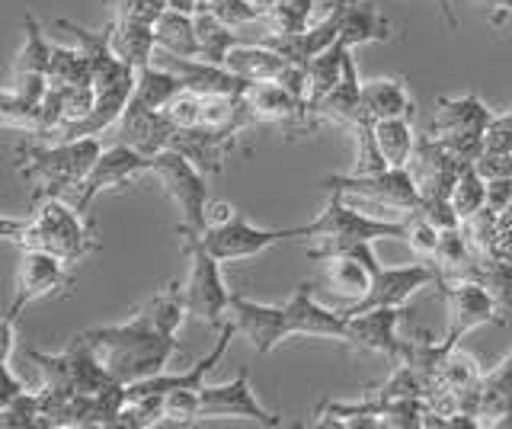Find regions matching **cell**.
I'll use <instances>...</instances> for the list:
<instances>
[{
    "mask_svg": "<svg viewBox=\"0 0 512 429\" xmlns=\"http://www.w3.org/2000/svg\"><path fill=\"white\" fill-rule=\"evenodd\" d=\"M84 337L103 359L109 375L119 385H135L151 375L167 372L170 359L180 353V340L157 321L148 301L128 317L125 324H103L87 327Z\"/></svg>",
    "mask_w": 512,
    "mask_h": 429,
    "instance_id": "6da1fadb",
    "label": "cell"
},
{
    "mask_svg": "<svg viewBox=\"0 0 512 429\" xmlns=\"http://www.w3.org/2000/svg\"><path fill=\"white\" fill-rule=\"evenodd\" d=\"M4 237L23 250H48L58 253L71 266L100 247L96 225L90 212H80L68 199H39L32 202V212L26 218H4Z\"/></svg>",
    "mask_w": 512,
    "mask_h": 429,
    "instance_id": "7a4b0ae2",
    "label": "cell"
},
{
    "mask_svg": "<svg viewBox=\"0 0 512 429\" xmlns=\"http://www.w3.org/2000/svg\"><path fill=\"white\" fill-rule=\"evenodd\" d=\"M103 154V138L74 141H29L16 151V173L32 186V202L39 199H74Z\"/></svg>",
    "mask_w": 512,
    "mask_h": 429,
    "instance_id": "3957f363",
    "label": "cell"
},
{
    "mask_svg": "<svg viewBox=\"0 0 512 429\" xmlns=\"http://www.w3.org/2000/svg\"><path fill=\"white\" fill-rule=\"evenodd\" d=\"M404 234H407V221H384L368 215L356 209V205H349L343 193H330V202L320 209V215L308 221V225H301V237L314 241V247H308V260L314 263L359 244L384 241V237L404 241Z\"/></svg>",
    "mask_w": 512,
    "mask_h": 429,
    "instance_id": "277c9868",
    "label": "cell"
},
{
    "mask_svg": "<svg viewBox=\"0 0 512 429\" xmlns=\"http://www.w3.org/2000/svg\"><path fill=\"white\" fill-rule=\"evenodd\" d=\"M324 189L343 193L349 205L384 221H407L423 202L420 186L407 167H388L378 173H336L324 180Z\"/></svg>",
    "mask_w": 512,
    "mask_h": 429,
    "instance_id": "5b68a950",
    "label": "cell"
},
{
    "mask_svg": "<svg viewBox=\"0 0 512 429\" xmlns=\"http://www.w3.org/2000/svg\"><path fill=\"white\" fill-rule=\"evenodd\" d=\"M151 177L160 183V189L173 199L176 212H180L176 237H202L208 228V209H212V202H208V186H205L208 173H202L183 151L167 148V151L154 154Z\"/></svg>",
    "mask_w": 512,
    "mask_h": 429,
    "instance_id": "8992f818",
    "label": "cell"
},
{
    "mask_svg": "<svg viewBox=\"0 0 512 429\" xmlns=\"http://www.w3.org/2000/svg\"><path fill=\"white\" fill-rule=\"evenodd\" d=\"M32 365L42 375V388L55 391V394H100L112 385H119L116 378L109 375L103 359L96 356V349L84 333L68 343V349L61 353H39V349H29L26 353Z\"/></svg>",
    "mask_w": 512,
    "mask_h": 429,
    "instance_id": "52a82bcc",
    "label": "cell"
},
{
    "mask_svg": "<svg viewBox=\"0 0 512 429\" xmlns=\"http://www.w3.org/2000/svg\"><path fill=\"white\" fill-rule=\"evenodd\" d=\"M180 247L189 257V276L183 282L189 317L221 330L228 324V308L234 298V292L221 279V260L202 244V237H180Z\"/></svg>",
    "mask_w": 512,
    "mask_h": 429,
    "instance_id": "ba28073f",
    "label": "cell"
},
{
    "mask_svg": "<svg viewBox=\"0 0 512 429\" xmlns=\"http://www.w3.org/2000/svg\"><path fill=\"white\" fill-rule=\"evenodd\" d=\"M292 237H301V225L295 228H260L247 221L244 215H231L221 225H208L202 234V244L215 253L221 263H234V260H250L260 257L269 247H276L282 241H292Z\"/></svg>",
    "mask_w": 512,
    "mask_h": 429,
    "instance_id": "9c48e42d",
    "label": "cell"
},
{
    "mask_svg": "<svg viewBox=\"0 0 512 429\" xmlns=\"http://www.w3.org/2000/svg\"><path fill=\"white\" fill-rule=\"evenodd\" d=\"M439 295L445 298L448 308V327H445V346H458L461 337H468L471 330L484 324H503L500 305L487 292V285L474 279H458V282H436Z\"/></svg>",
    "mask_w": 512,
    "mask_h": 429,
    "instance_id": "30bf717a",
    "label": "cell"
},
{
    "mask_svg": "<svg viewBox=\"0 0 512 429\" xmlns=\"http://www.w3.org/2000/svg\"><path fill=\"white\" fill-rule=\"evenodd\" d=\"M71 263L61 260L58 253L48 250H23L20 266H16V282H13V301L4 321H13L20 317V311L29 305V301H39L48 295L68 292L71 289Z\"/></svg>",
    "mask_w": 512,
    "mask_h": 429,
    "instance_id": "8fae6325",
    "label": "cell"
},
{
    "mask_svg": "<svg viewBox=\"0 0 512 429\" xmlns=\"http://www.w3.org/2000/svg\"><path fill=\"white\" fill-rule=\"evenodd\" d=\"M151 161H154V157L112 141L109 148H103L100 161L93 164L90 177L84 180V186L77 189V196L71 199V205H77L80 212H90V205H93L96 196L116 193V189L138 183L141 177H151Z\"/></svg>",
    "mask_w": 512,
    "mask_h": 429,
    "instance_id": "7c38bea8",
    "label": "cell"
},
{
    "mask_svg": "<svg viewBox=\"0 0 512 429\" xmlns=\"http://www.w3.org/2000/svg\"><path fill=\"white\" fill-rule=\"evenodd\" d=\"M439 282V269L432 260H416L407 266H378V273L372 279V289L356 305H346L343 314H362L372 308H404L407 301Z\"/></svg>",
    "mask_w": 512,
    "mask_h": 429,
    "instance_id": "4fadbf2b",
    "label": "cell"
},
{
    "mask_svg": "<svg viewBox=\"0 0 512 429\" xmlns=\"http://www.w3.org/2000/svg\"><path fill=\"white\" fill-rule=\"evenodd\" d=\"M202 420H253L260 426H282L279 413L260 404V397L250 388V369L240 365V372L221 385H202Z\"/></svg>",
    "mask_w": 512,
    "mask_h": 429,
    "instance_id": "5bb4252c",
    "label": "cell"
},
{
    "mask_svg": "<svg viewBox=\"0 0 512 429\" xmlns=\"http://www.w3.org/2000/svg\"><path fill=\"white\" fill-rule=\"evenodd\" d=\"M228 321L244 337L256 356H269L272 349H279L285 340H292V327H288L285 305H263V301H250L244 295L231 298Z\"/></svg>",
    "mask_w": 512,
    "mask_h": 429,
    "instance_id": "9a60e30c",
    "label": "cell"
},
{
    "mask_svg": "<svg viewBox=\"0 0 512 429\" xmlns=\"http://www.w3.org/2000/svg\"><path fill=\"white\" fill-rule=\"evenodd\" d=\"M320 263V282L327 285V292L340 295L346 305H356L372 289V279L378 273V257L372 244H359L352 250L333 253V257L317 260Z\"/></svg>",
    "mask_w": 512,
    "mask_h": 429,
    "instance_id": "2e32d148",
    "label": "cell"
},
{
    "mask_svg": "<svg viewBox=\"0 0 512 429\" xmlns=\"http://www.w3.org/2000/svg\"><path fill=\"white\" fill-rule=\"evenodd\" d=\"M244 103L250 109V116L256 125H288V129H317V119L311 113V106L298 100L295 93H288L276 81H256L247 84Z\"/></svg>",
    "mask_w": 512,
    "mask_h": 429,
    "instance_id": "e0dca14e",
    "label": "cell"
},
{
    "mask_svg": "<svg viewBox=\"0 0 512 429\" xmlns=\"http://www.w3.org/2000/svg\"><path fill=\"white\" fill-rule=\"evenodd\" d=\"M154 65H164L170 68L180 84L199 97H237L244 93L250 81L237 77L228 65H215V61H205V58H180V55H170V52H154Z\"/></svg>",
    "mask_w": 512,
    "mask_h": 429,
    "instance_id": "ac0fdd59",
    "label": "cell"
},
{
    "mask_svg": "<svg viewBox=\"0 0 512 429\" xmlns=\"http://www.w3.org/2000/svg\"><path fill=\"white\" fill-rule=\"evenodd\" d=\"M404 308H372L362 314H349V330H346V343L356 353H378L391 365L404 353V340L397 337V324Z\"/></svg>",
    "mask_w": 512,
    "mask_h": 429,
    "instance_id": "d6986e66",
    "label": "cell"
},
{
    "mask_svg": "<svg viewBox=\"0 0 512 429\" xmlns=\"http://www.w3.org/2000/svg\"><path fill=\"white\" fill-rule=\"evenodd\" d=\"M317 282H301L298 289L288 295L285 311H288V327L292 337H314V340H333L346 343L349 321L343 311H330L314 298Z\"/></svg>",
    "mask_w": 512,
    "mask_h": 429,
    "instance_id": "ffe728a7",
    "label": "cell"
},
{
    "mask_svg": "<svg viewBox=\"0 0 512 429\" xmlns=\"http://www.w3.org/2000/svg\"><path fill=\"white\" fill-rule=\"evenodd\" d=\"M464 167L468 164H461L458 157L448 154L432 135H423L420 141H416V151L407 164L416 186H420L423 199H452L455 180Z\"/></svg>",
    "mask_w": 512,
    "mask_h": 429,
    "instance_id": "44dd1931",
    "label": "cell"
},
{
    "mask_svg": "<svg viewBox=\"0 0 512 429\" xmlns=\"http://www.w3.org/2000/svg\"><path fill=\"white\" fill-rule=\"evenodd\" d=\"M244 138L240 132L231 129H208V125H192V129H183L173 135L176 151H183L192 164H196L202 173H221L224 164L231 161V154L237 151V141Z\"/></svg>",
    "mask_w": 512,
    "mask_h": 429,
    "instance_id": "7402d4cb",
    "label": "cell"
},
{
    "mask_svg": "<svg viewBox=\"0 0 512 429\" xmlns=\"http://www.w3.org/2000/svg\"><path fill=\"white\" fill-rule=\"evenodd\" d=\"M116 145H128L141 154H160L173 145L176 125L164 116V109H154V113H138V109H125L122 119L109 129Z\"/></svg>",
    "mask_w": 512,
    "mask_h": 429,
    "instance_id": "603a6c76",
    "label": "cell"
},
{
    "mask_svg": "<svg viewBox=\"0 0 512 429\" xmlns=\"http://www.w3.org/2000/svg\"><path fill=\"white\" fill-rule=\"evenodd\" d=\"M493 122V113L484 106L477 93H464V97H439L436 113L429 119V135H480L484 138Z\"/></svg>",
    "mask_w": 512,
    "mask_h": 429,
    "instance_id": "cb8c5ba5",
    "label": "cell"
},
{
    "mask_svg": "<svg viewBox=\"0 0 512 429\" xmlns=\"http://www.w3.org/2000/svg\"><path fill=\"white\" fill-rule=\"evenodd\" d=\"M362 84L359 81V71H356V58H346V68H343V77L336 81V87L327 93L324 100H320L311 113L320 122H336L343 125V129H359L362 122H372L365 116V103H362Z\"/></svg>",
    "mask_w": 512,
    "mask_h": 429,
    "instance_id": "d4e9b609",
    "label": "cell"
},
{
    "mask_svg": "<svg viewBox=\"0 0 512 429\" xmlns=\"http://www.w3.org/2000/svg\"><path fill=\"white\" fill-rule=\"evenodd\" d=\"M480 381H484L480 362L471 353H464L461 346H452V349H445V356L439 362L429 397L432 394H458V397H468V401H474L480 407Z\"/></svg>",
    "mask_w": 512,
    "mask_h": 429,
    "instance_id": "484cf974",
    "label": "cell"
},
{
    "mask_svg": "<svg viewBox=\"0 0 512 429\" xmlns=\"http://www.w3.org/2000/svg\"><path fill=\"white\" fill-rule=\"evenodd\" d=\"M224 65H228L237 77H244V81L256 84V81H279L292 61H288L282 52L272 49V45H266V42L247 39V42L234 45Z\"/></svg>",
    "mask_w": 512,
    "mask_h": 429,
    "instance_id": "4316f807",
    "label": "cell"
},
{
    "mask_svg": "<svg viewBox=\"0 0 512 429\" xmlns=\"http://www.w3.org/2000/svg\"><path fill=\"white\" fill-rule=\"evenodd\" d=\"M391 36H394V23L384 17L372 0H349L346 17H343V33H340V39L349 49L368 45V42H391Z\"/></svg>",
    "mask_w": 512,
    "mask_h": 429,
    "instance_id": "83f0119b",
    "label": "cell"
},
{
    "mask_svg": "<svg viewBox=\"0 0 512 429\" xmlns=\"http://www.w3.org/2000/svg\"><path fill=\"white\" fill-rule=\"evenodd\" d=\"M362 103H365V116L378 122V119H413V100L404 87V81L397 77H378V81H365L362 84Z\"/></svg>",
    "mask_w": 512,
    "mask_h": 429,
    "instance_id": "f1b7e54d",
    "label": "cell"
},
{
    "mask_svg": "<svg viewBox=\"0 0 512 429\" xmlns=\"http://www.w3.org/2000/svg\"><path fill=\"white\" fill-rule=\"evenodd\" d=\"M183 90L180 77L164 65H151L138 71V81L132 90V100L125 109H138V113H154V109H164L176 93Z\"/></svg>",
    "mask_w": 512,
    "mask_h": 429,
    "instance_id": "f546056e",
    "label": "cell"
},
{
    "mask_svg": "<svg viewBox=\"0 0 512 429\" xmlns=\"http://www.w3.org/2000/svg\"><path fill=\"white\" fill-rule=\"evenodd\" d=\"M109 26H112V49H116V55L138 71L148 68L157 52L154 26L138 20H119V17H112Z\"/></svg>",
    "mask_w": 512,
    "mask_h": 429,
    "instance_id": "4dcf8cb0",
    "label": "cell"
},
{
    "mask_svg": "<svg viewBox=\"0 0 512 429\" xmlns=\"http://www.w3.org/2000/svg\"><path fill=\"white\" fill-rule=\"evenodd\" d=\"M154 39L160 52L199 58V36H196V13H183L167 7L164 17L154 23Z\"/></svg>",
    "mask_w": 512,
    "mask_h": 429,
    "instance_id": "1f68e13d",
    "label": "cell"
},
{
    "mask_svg": "<svg viewBox=\"0 0 512 429\" xmlns=\"http://www.w3.org/2000/svg\"><path fill=\"white\" fill-rule=\"evenodd\" d=\"M196 36H199V58L215 61V65H224L234 45L247 42V36L240 33V29H231L228 23H221L212 10L196 13Z\"/></svg>",
    "mask_w": 512,
    "mask_h": 429,
    "instance_id": "d6a6232c",
    "label": "cell"
},
{
    "mask_svg": "<svg viewBox=\"0 0 512 429\" xmlns=\"http://www.w3.org/2000/svg\"><path fill=\"white\" fill-rule=\"evenodd\" d=\"M349 55H352V49L340 39V42H333L330 49L314 55L308 65H304V68H308V77H311V109L336 87V81L343 77V68H346Z\"/></svg>",
    "mask_w": 512,
    "mask_h": 429,
    "instance_id": "836d02e7",
    "label": "cell"
},
{
    "mask_svg": "<svg viewBox=\"0 0 512 429\" xmlns=\"http://www.w3.org/2000/svg\"><path fill=\"white\" fill-rule=\"evenodd\" d=\"M372 125H375V141L384 154V161L391 167H407L416 151V141H420L413 132L410 119L407 116L404 119H378Z\"/></svg>",
    "mask_w": 512,
    "mask_h": 429,
    "instance_id": "e575fe53",
    "label": "cell"
},
{
    "mask_svg": "<svg viewBox=\"0 0 512 429\" xmlns=\"http://www.w3.org/2000/svg\"><path fill=\"white\" fill-rule=\"evenodd\" d=\"M509 391H512V349L493 365L490 372H484V381H480V407H477L480 426L496 423V417H500V404Z\"/></svg>",
    "mask_w": 512,
    "mask_h": 429,
    "instance_id": "d590c367",
    "label": "cell"
},
{
    "mask_svg": "<svg viewBox=\"0 0 512 429\" xmlns=\"http://www.w3.org/2000/svg\"><path fill=\"white\" fill-rule=\"evenodd\" d=\"M48 84L52 87H71V84H93V68L87 52L74 45V49H64L55 45L52 52V68H48Z\"/></svg>",
    "mask_w": 512,
    "mask_h": 429,
    "instance_id": "8d00e7d4",
    "label": "cell"
},
{
    "mask_svg": "<svg viewBox=\"0 0 512 429\" xmlns=\"http://www.w3.org/2000/svg\"><path fill=\"white\" fill-rule=\"evenodd\" d=\"M452 205L461 221H468L487 205V177L477 170V164H468L458 173L455 189H452Z\"/></svg>",
    "mask_w": 512,
    "mask_h": 429,
    "instance_id": "74e56055",
    "label": "cell"
},
{
    "mask_svg": "<svg viewBox=\"0 0 512 429\" xmlns=\"http://www.w3.org/2000/svg\"><path fill=\"white\" fill-rule=\"evenodd\" d=\"M311 13L314 0H272L266 13V33H301V29H308Z\"/></svg>",
    "mask_w": 512,
    "mask_h": 429,
    "instance_id": "f35d334b",
    "label": "cell"
},
{
    "mask_svg": "<svg viewBox=\"0 0 512 429\" xmlns=\"http://www.w3.org/2000/svg\"><path fill=\"white\" fill-rule=\"evenodd\" d=\"M477 282L487 285V292L496 298L500 311L512 314V263L493 260L480 253V269H477Z\"/></svg>",
    "mask_w": 512,
    "mask_h": 429,
    "instance_id": "ab89813d",
    "label": "cell"
},
{
    "mask_svg": "<svg viewBox=\"0 0 512 429\" xmlns=\"http://www.w3.org/2000/svg\"><path fill=\"white\" fill-rule=\"evenodd\" d=\"M202 10H212L221 23L231 29H244L250 23H266V13L253 4V0H208Z\"/></svg>",
    "mask_w": 512,
    "mask_h": 429,
    "instance_id": "60d3db41",
    "label": "cell"
},
{
    "mask_svg": "<svg viewBox=\"0 0 512 429\" xmlns=\"http://www.w3.org/2000/svg\"><path fill=\"white\" fill-rule=\"evenodd\" d=\"M439 228L432 225V221L420 212H413L407 218V234L404 241L410 244V250L416 253L420 260H436V250H439Z\"/></svg>",
    "mask_w": 512,
    "mask_h": 429,
    "instance_id": "b9f144b4",
    "label": "cell"
},
{
    "mask_svg": "<svg viewBox=\"0 0 512 429\" xmlns=\"http://www.w3.org/2000/svg\"><path fill=\"white\" fill-rule=\"evenodd\" d=\"M356 132V167L352 173H378V170H388L391 164L384 161V154L375 141V125L372 122H362Z\"/></svg>",
    "mask_w": 512,
    "mask_h": 429,
    "instance_id": "7bdbcfd3",
    "label": "cell"
},
{
    "mask_svg": "<svg viewBox=\"0 0 512 429\" xmlns=\"http://www.w3.org/2000/svg\"><path fill=\"white\" fill-rule=\"evenodd\" d=\"M164 116L176 125V132H183V129H192V125H199L202 119V97L199 93H192V90H180L176 97L164 106Z\"/></svg>",
    "mask_w": 512,
    "mask_h": 429,
    "instance_id": "ee69618b",
    "label": "cell"
},
{
    "mask_svg": "<svg viewBox=\"0 0 512 429\" xmlns=\"http://www.w3.org/2000/svg\"><path fill=\"white\" fill-rule=\"evenodd\" d=\"M484 154H512V113L493 116L484 135Z\"/></svg>",
    "mask_w": 512,
    "mask_h": 429,
    "instance_id": "f6af8a7d",
    "label": "cell"
},
{
    "mask_svg": "<svg viewBox=\"0 0 512 429\" xmlns=\"http://www.w3.org/2000/svg\"><path fill=\"white\" fill-rule=\"evenodd\" d=\"M512 205V180H487V209L506 212Z\"/></svg>",
    "mask_w": 512,
    "mask_h": 429,
    "instance_id": "bcb514c9",
    "label": "cell"
},
{
    "mask_svg": "<svg viewBox=\"0 0 512 429\" xmlns=\"http://www.w3.org/2000/svg\"><path fill=\"white\" fill-rule=\"evenodd\" d=\"M484 257H493V260H503V263H512V221H503L500 231H496L490 250Z\"/></svg>",
    "mask_w": 512,
    "mask_h": 429,
    "instance_id": "7dc6e473",
    "label": "cell"
},
{
    "mask_svg": "<svg viewBox=\"0 0 512 429\" xmlns=\"http://www.w3.org/2000/svg\"><path fill=\"white\" fill-rule=\"evenodd\" d=\"M487 13H490V23L500 29L512 20V0H484Z\"/></svg>",
    "mask_w": 512,
    "mask_h": 429,
    "instance_id": "c3c4849f",
    "label": "cell"
},
{
    "mask_svg": "<svg viewBox=\"0 0 512 429\" xmlns=\"http://www.w3.org/2000/svg\"><path fill=\"white\" fill-rule=\"evenodd\" d=\"M436 7H439V13H442V20L448 23V29H458L461 23H458V13H455V4L452 0H436Z\"/></svg>",
    "mask_w": 512,
    "mask_h": 429,
    "instance_id": "681fc988",
    "label": "cell"
},
{
    "mask_svg": "<svg viewBox=\"0 0 512 429\" xmlns=\"http://www.w3.org/2000/svg\"><path fill=\"white\" fill-rule=\"evenodd\" d=\"M106 4H109V7H116V4H122V0H106Z\"/></svg>",
    "mask_w": 512,
    "mask_h": 429,
    "instance_id": "f907efd6",
    "label": "cell"
}]
</instances>
